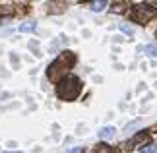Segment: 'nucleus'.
Listing matches in <instances>:
<instances>
[{
	"mask_svg": "<svg viewBox=\"0 0 157 153\" xmlns=\"http://www.w3.org/2000/svg\"><path fill=\"white\" fill-rule=\"evenodd\" d=\"M76 62V54L66 51L58 56V60H54V62L49 66V70H47V76H49L51 82H60V79H64L66 74H68V70L72 68V64Z\"/></svg>",
	"mask_w": 157,
	"mask_h": 153,
	"instance_id": "nucleus-1",
	"label": "nucleus"
},
{
	"mask_svg": "<svg viewBox=\"0 0 157 153\" xmlns=\"http://www.w3.org/2000/svg\"><path fill=\"white\" fill-rule=\"evenodd\" d=\"M82 93V82L76 76H66L56 85V95L62 101H74Z\"/></svg>",
	"mask_w": 157,
	"mask_h": 153,
	"instance_id": "nucleus-2",
	"label": "nucleus"
},
{
	"mask_svg": "<svg viewBox=\"0 0 157 153\" xmlns=\"http://www.w3.org/2000/svg\"><path fill=\"white\" fill-rule=\"evenodd\" d=\"M151 16H153V8H149L147 4H138V6H134V17H136V21L146 23Z\"/></svg>",
	"mask_w": 157,
	"mask_h": 153,
	"instance_id": "nucleus-3",
	"label": "nucleus"
},
{
	"mask_svg": "<svg viewBox=\"0 0 157 153\" xmlns=\"http://www.w3.org/2000/svg\"><path fill=\"white\" fill-rule=\"evenodd\" d=\"M147 140H149V134H147V132H140L138 136H134V138L130 140V142H126L124 145H126V149H132V147H140V145H144V143L147 145Z\"/></svg>",
	"mask_w": 157,
	"mask_h": 153,
	"instance_id": "nucleus-4",
	"label": "nucleus"
},
{
	"mask_svg": "<svg viewBox=\"0 0 157 153\" xmlns=\"http://www.w3.org/2000/svg\"><path fill=\"white\" fill-rule=\"evenodd\" d=\"M114 132H117V130H114L113 126H105V128H101V130H99V138L101 140H109V138L114 136Z\"/></svg>",
	"mask_w": 157,
	"mask_h": 153,
	"instance_id": "nucleus-5",
	"label": "nucleus"
},
{
	"mask_svg": "<svg viewBox=\"0 0 157 153\" xmlns=\"http://www.w3.org/2000/svg\"><path fill=\"white\" fill-rule=\"evenodd\" d=\"M89 8H91L93 12H101V10L107 8V2H105V0H97V2H91V4H89Z\"/></svg>",
	"mask_w": 157,
	"mask_h": 153,
	"instance_id": "nucleus-6",
	"label": "nucleus"
},
{
	"mask_svg": "<svg viewBox=\"0 0 157 153\" xmlns=\"http://www.w3.org/2000/svg\"><path fill=\"white\" fill-rule=\"evenodd\" d=\"M118 27H120V31H122V33H126L128 37H134V27H132L130 23H120Z\"/></svg>",
	"mask_w": 157,
	"mask_h": 153,
	"instance_id": "nucleus-7",
	"label": "nucleus"
},
{
	"mask_svg": "<svg viewBox=\"0 0 157 153\" xmlns=\"http://www.w3.org/2000/svg\"><path fill=\"white\" fill-rule=\"evenodd\" d=\"M146 52H147V56L157 58V45H155V43H149V45L146 47Z\"/></svg>",
	"mask_w": 157,
	"mask_h": 153,
	"instance_id": "nucleus-8",
	"label": "nucleus"
},
{
	"mask_svg": "<svg viewBox=\"0 0 157 153\" xmlns=\"http://www.w3.org/2000/svg\"><path fill=\"white\" fill-rule=\"evenodd\" d=\"M33 29H35V23L33 21H27V23H21V25H20V31L21 33H29V31H33Z\"/></svg>",
	"mask_w": 157,
	"mask_h": 153,
	"instance_id": "nucleus-9",
	"label": "nucleus"
},
{
	"mask_svg": "<svg viewBox=\"0 0 157 153\" xmlns=\"http://www.w3.org/2000/svg\"><path fill=\"white\" fill-rule=\"evenodd\" d=\"M142 153H157V145L155 143H147L142 147Z\"/></svg>",
	"mask_w": 157,
	"mask_h": 153,
	"instance_id": "nucleus-10",
	"label": "nucleus"
},
{
	"mask_svg": "<svg viewBox=\"0 0 157 153\" xmlns=\"http://www.w3.org/2000/svg\"><path fill=\"white\" fill-rule=\"evenodd\" d=\"M97 153H113V149L109 145H99V151Z\"/></svg>",
	"mask_w": 157,
	"mask_h": 153,
	"instance_id": "nucleus-11",
	"label": "nucleus"
},
{
	"mask_svg": "<svg viewBox=\"0 0 157 153\" xmlns=\"http://www.w3.org/2000/svg\"><path fill=\"white\" fill-rule=\"evenodd\" d=\"M10 8H2V6H0V16H2V14H10Z\"/></svg>",
	"mask_w": 157,
	"mask_h": 153,
	"instance_id": "nucleus-12",
	"label": "nucleus"
},
{
	"mask_svg": "<svg viewBox=\"0 0 157 153\" xmlns=\"http://www.w3.org/2000/svg\"><path fill=\"white\" fill-rule=\"evenodd\" d=\"M68 153H83V147H76V149H70Z\"/></svg>",
	"mask_w": 157,
	"mask_h": 153,
	"instance_id": "nucleus-13",
	"label": "nucleus"
},
{
	"mask_svg": "<svg viewBox=\"0 0 157 153\" xmlns=\"http://www.w3.org/2000/svg\"><path fill=\"white\" fill-rule=\"evenodd\" d=\"M4 153H21V151H4Z\"/></svg>",
	"mask_w": 157,
	"mask_h": 153,
	"instance_id": "nucleus-14",
	"label": "nucleus"
},
{
	"mask_svg": "<svg viewBox=\"0 0 157 153\" xmlns=\"http://www.w3.org/2000/svg\"><path fill=\"white\" fill-rule=\"evenodd\" d=\"M155 37H157V33H155Z\"/></svg>",
	"mask_w": 157,
	"mask_h": 153,
	"instance_id": "nucleus-15",
	"label": "nucleus"
}]
</instances>
